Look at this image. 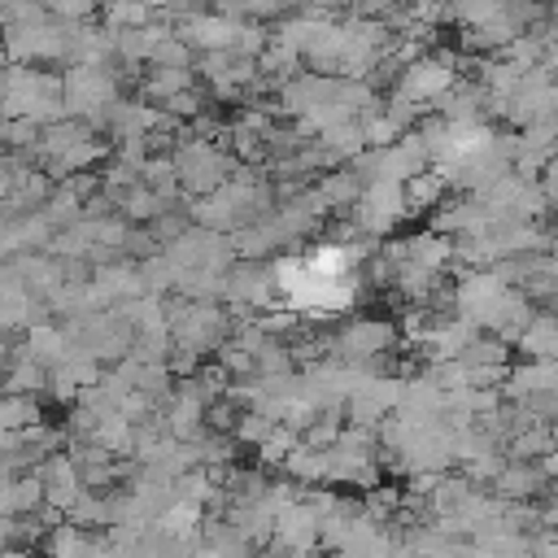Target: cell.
Masks as SVG:
<instances>
[{"label": "cell", "instance_id": "9", "mask_svg": "<svg viewBox=\"0 0 558 558\" xmlns=\"http://www.w3.org/2000/svg\"><path fill=\"white\" fill-rule=\"evenodd\" d=\"M105 31H140L153 22V0H100Z\"/></svg>", "mask_w": 558, "mask_h": 558}, {"label": "cell", "instance_id": "11", "mask_svg": "<svg viewBox=\"0 0 558 558\" xmlns=\"http://www.w3.org/2000/svg\"><path fill=\"white\" fill-rule=\"evenodd\" d=\"M357 196H362V174H353V170H336V174H327L318 183L323 209H349Z\"/></svg>", "mask_w": 558, "mask_h": 558}, {"label": "cell", "instance_id": "10", "mask_svg": "<svg viewBox=\"0 0 558 558\" xmlns=\"http://www.w3.org/2000/svg\"><path fill=\"white\" fill-rule=\"evenodd\" d=\"M144 87H148V96L153 100H170V96H179V92H187L192 87V65H148V78H144Z\"/></svg>", "mask_w": 558, "mask_h": 558}, {"label": "cell", "instance_id": "4", "mask_svg": "<svg viewBox=\"0 0 558 558\" xmlns=\"http://www.w3.org/2000/svg\"><path fill=\"white\" fill-rule=\"evenodd\" d=\"M61 92H65V105H70V109L100 113V118L118 105V83H113V74H109L105 65H83V61H74V65L65 70V78H61Z\"/></svg>", "mask_w": 558, "mask_h": 558}, {"label": "cell", "instance_id": "6", "mask_svg": "<svg viewBox=\"0 0 558 558\" xmlns=\"http://www.w3.org/2000/svg\"><path fill=\"white\" fill-rule=\"evenodd\" d=\"M388 344H392V327L379 323V318H353V323L340 331V353H344L349 362H357V366H366V362H375L379 353H388Z\"/></svg>", "mask_w": 558, "mask_h": 558}, {"label": "cell", "instance_id": "3", "mask_svg": "<svg viewBox=\"0 0 558 558\" xmlns=\"http://www.w3.org/2000/svg\"><path fill=\"white\" fill-rule=\"evenodd\" d=\"M510 292H514V288H510L497 270H475V275H466V279L453 288L458 318H466L471 327H488V331H493V323H497L501 305L510 301Z\"/></svg>", "mask_w": 558, "mask_h": 558}, {"label": "cell", "instance_id": "1", "mask_svg": "<svg viewBox=\"0 0 558 558\" xmlns=\"http://www.w3.org/2000/svg\"><path fill=\"white\" fill-rule=\"evenodd\" d=\"M453 83H458V61H453V57L418 52L414 61H405V65L397 70L392 96H405V100H414V105L423 109V105H436Z\"/></svg>", "mask_w": 558, "mask_h": 558}, {"label": "cell", "instance_id": "2", "mask_svg": "<svg viewBox=\"0 0 558 558\" xmlns=\"http://www.w3.org/2000/svg\"><path fill=\"white\" fill-rule=\"evenodd\" d=\"M262 205H266V196H262V187H253V183H222V187H214L205 201H201V209H196V218L205 222V227H214V231H231V227H248L257 214H262Z\"/></svg>", "mask_w": 558, "mask_h": 558}, {"label": "cell", "instance_id": "7", "mask_svg": "<svg viewBox=\"0 0 558 558\" xmlns=\"http://www.w3.org/2000/svg\"><path fill=\"white\" fill-rule=\"evenodd\" d=\"M493 480H497V493H501V497H523V501H527V497H541V493H545V480H549V475H545V466L514 458V462H506Z\"/></svg>", "mask_w": 558, "mask_h": 558}, {"label": "cell", "instance_id": "12", "mask_svg": "<svg viewBox=\"0 0 558 558\" xmlns=\"http://www.w3.org/2000/svg\"><path fill=\"white\" fill-rule=\"evenodd\" d=\"M541 466H545V475H554V480H558V440H554V449L541 458Z\"/></svg>", "mask_w": 558, "mask_h": 558}, {"label": "cell", "instance_id": "5", "mask_svg": "<svg viewBox=\"0 0 558 558\" xmlns=\"http://www.w3.org/2000/svg\"><path fill=\"white\" fill-rule=\"evenodd\" d=\"M174 174H179V183H183L187 192H214V187L227 183V174H231V157L196 140V144H183V148H179V157H174Z\"/></svg>", "mask_w": 558, "mask_h": 558}, {"label": "cell", "instance_id": "8", "mask_svg": "<svg viewBox=\"0 0 558 558\" xmlns=\"http://www.w3.org/2000/svg\"><path fill=\"white\" fill-rule=\"evenodd\" d=\"M519 353L523 357H558V310L532 314V323L519 331Z\"/></svg>", "mask_w": 558, "mask_h": 558}]
</instances>
